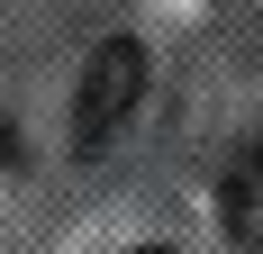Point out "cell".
Returning <instances> with one entry per match:
<instances>
[{"mask_svg":"<svg viewBox=\"0 0 263 254\" xmlns=\"http://www.w3.org/2000/svg\"><path fill=\"white\" fill-rule=\"evenodd\" d=\"M136 91H145V55H136L127 37H109V46L82 64V91H73V146H82V154L118 146V127L136 118Z\"/></svg>","mask_w":263,"mask_h":254,"instance_id":"obj_1","label":"cell"},{"mask_svg":"<svg viewBox=\"0 0 263 254\" xmlns=\"http://www.w3.org/2000/svg\"><path fill=\"white\" fill-rule=\"evenodd\" d=\"M227 227L263 254V146H245V154H236V173H227Z\"/></svg>","mask_w":263,"mask_h":254,"instance_id":"obj_2","label":"cell"},{"mask_svg":"<svg viewBox=\"0 0 263 254\" xmlns=\"http://www.w3.org/2000/svg\"><path fill=\"white\" fill-rule=\"evenodd\" d=\"M136 254H163V245H136Z\"/></svg>","mask_w":263,"mask_h":254,"instance_id":"obj_3","label":"cell"}]
</instances>
